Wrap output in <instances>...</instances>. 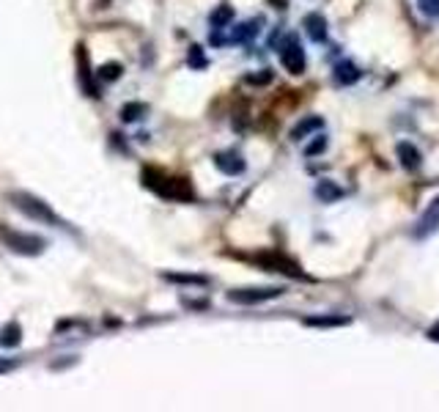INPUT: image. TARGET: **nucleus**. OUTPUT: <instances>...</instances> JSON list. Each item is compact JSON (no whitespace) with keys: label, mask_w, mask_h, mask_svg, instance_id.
<instances>
[{"label":"nucleus","mask_w":439,"mask_h":412,"mask_svg":"<svg viewBox=\"0 0 439 412\" xmlns=\"http://www.w3.org/2000/svg\"><path fill=\"white\" fill-rule=\"evenodd\" d=\"M283 289L280 286H253V289H231L228 291V300L236 303V305H259V303H266V300H275L280 297Z\"/></svg>","instance_id":"4"},{"label":"nucleus","mask_w":439,"mask_h":412,"mask_svg":"<svg viewBox=\"0 0 439 412\" xmlns=\"http://www.w3.org/2000/svg\"><path fill=\"white\" fill-rule=\"evenodd\" d=\"M324 148H327V137L321 135V137H316V140H313V143L307 146V148H305V154H307V157H313V154H321Z\"/></svg>","instance_id":"22"},{"label":"nucleus","mask_w":439,"mask_h":412,"mask_svg":"<svg viewBox=\"0 0 439 412\" xmlns=\"http://www.w3.org/2000/svg\"><path fill=\"white\" fill-rule=\"evenodd\" d=\"M245 80H247V86H266V83H272V72L263 69L261 75H247Z\"/></svg>","instance_id":"20"},{"label":"nucleus","mask_w":439,"mask_h":412,"mask_svg":"<svg viewBox=\"0 0 439 412\" xmlns=\"http://www.w3.org/2000/svg\"><path fill=\"white\" fill-rule=\"evenodd\" d=\"M77 66H80V83L86 89L88 96H99L93 83H91V69H88V55H86V45H77Z\"/></svg>","instance_id":"10"},{"label":"nucleus","mask_w":439,"mask_h":412,"mask_svg":"<svg viewBox=\"0 0 439 412\" xmlns=\"http://www.w3.org/2000/svg\"><path fill=\"white\" fill-rule=\"evenodd\" d=\"M429 338H434V341H439V330H431V333H429Z\"/></svg>","instance_id":"25"},{"label":"nucleus","mask_w":439,"mask_h":412,"mask_svg":"<svg viewBox=\"0 0 439 412\" xmlns=\"http://www.w3.org/2000/svg\"><path fill=\"white\" fill-rule=\"evenodd\" d=\"M259 261H261L263 267H269V270H280V273L286 275H294V277H300V267L294 264V261H288L286 256H280V253H263L259 256Z\"/></svg>","instance_id":"6"},{"label":"nucleus","mask_w":439,"mask_h":412,"mask_svg":"<svg viewBox=\"0 0 439 412\" xmlns=\"http://www.w3.org/2000/svg\"><path fill=\"white\" fill-rule=\"evenodd\" d=\"M17 366V363H14V360H6V363H3V360H0V371H11V368Z\"/></svg>","instance_id":"24"},{"label":"nucleus","mask_w":439,"mask_h":412,"mask_svg":"<svg viewBox=\"0 0 439 412\" xmlns=\"http://www.w3.org/2000/svg\"><path fill=\"white\" fill-rule=\"evenodd\" d=\"M335 80H338L341 86H351V83L360 80V69H357L354 63H349V61H344V63L335 66Z\"/></svg>","instance_id":"13"},{"label":"nucleus","mask_w":439,"mask_h":412,"mask_svg":"<svg viewBox=\"0 0 439 412\" xmlns=\"http://www.w3.org/2000/svg\"><path fill=\"white\" fill-rule=\"evenodd\" d=\"M165 280L184 283V286H206L209 283V277H203V275H176V273H165Z\"/></svg>","instance_id":"16"},{"label":"nucleus","mask_w":439,"mask_h":412,"mask_svg":"<svg viewBox=\"0 0 439 412\" xmlns=\"http://www.w3.org/2000/svg\"><path fill=\"white\" fill-rule=\"evenodd\" d=\"M190 66H195V69H203V66H206V58H203L201 47H190Z\"/></svg>","instance_id":"21"},{"label":"nucleus","mask_w":439,"mask_h":412,"mask_svg":"<svg viewBox=\"0 0 439 412\" xmlns=\"http://www.w3.org/2000/svg\"><path fill=\"white\" fill-rule=\"evenodd\" d=\"M324 127V121H321V116H310L305 121H300L294 130H291V140H302L305 135L310 132H316V130H321Z\"/></svg>","instance_id":"12"},{"label":"nucleus","mask_w":439,"mask_h":412,"mask_svg":"<svg viewBox=\"0 0 439 412\" xmlns=\"http://www.w3.org/2000/svg\"><path fill=\"white\" fill-rule=\"evenodd\" d=\"M280 63H283L291 75H302V72H305V52H302V47H300V42H297L294 36H288L283 49H280Z\"/></svg>","instance_id":"5"},{"label":"nucleus","mask_w":439,"mask_h":412,"mask_svg":"<svg viewBox=\"0 0 439 412\" xmlns=\"http://www.w3.org/2000/svg\"><path fill=\"white\" fill-rule=\"evenodd\" d=\"M316 195H318L321 201H338V198L344 195V190L332 182H321L318 187H316Z\"/></svg>","instance_id":"17"},{"label":"nucleus","mask_w":439,"mask_h":412,"mask_svg":"<svg viewBox=\"0 0 439 412\" xmlns=\"http://www.w3.org/2000/svg\"><path fill=\"white\" fill-rule=\"evenodd\" d=\"M305 28H307V36H310L313 42H324V39H327V20H324L321 14H307Z\"/></svg>","instance_id":"9"},{"label":"nucleus","mask_w":439,"mask_h":412,"mask_svg":"<svg viewBox=\"0 0 439 412\" xmlns=\"http://www.w3.org/2000/svg\"><path fill=\"white\" fill-rule=\"evenodd\" d=\"M143 182H146V187L157 190L160 195L176 198V201H192V195H195L187 179H171V176H162V174H157L151 168L143 171Z\"/></svg>","instance_id":"2"},{"label":"nucleus","mask_w":439,"mask_h":412,"mask_svg":"<svg viewBox=\"0 0 439 412\" xmlns=\"http://www.w3.org/2000/svg\"><path fill=\"white\" fill-rule=\"evenodd\" d=\"M20 341H22V327L17 321H11V324H6L0 330V346L14 349V346H20Z\"/></svg>","instance_id":"11"},{"label":"nucleus","mask_w":439,"mask_h":412,"mask_svg":"<svg viewBox=\"0 0 439 412\" xmlns=\"http://www.w3.org/2000/svg\"><path fill=\"white\" fill-rule=\"evenodd\" d=\"M121 72H124L121 63H105V66L99 69V77H102V80H118Z\"/></svg>","instance_id":"19"},{"label":"nucleus","mask_w":439,"mask_h":412,"mask_svg":"<svg viewBox=\"0 0 439 412\" xmlns=\"http://www.w3.org/2000/svg\"><path fill=\"white\" fill-rule=\"evenodd\" d=\"M231 20H233V8H231V6H220L217 11L212 14V25H215V31L225 28Z\"/></svg>","instance_id":"18"},{"label":"nucleus","mask_w":439,"mask_h":412,"mask_svg":"<svg viewBox=\"0 0 439 412\" xmlns=\"http://www.w3.org/2000/svg\"><path fill=\"white\" fill-rule=\"evenodd\" d=\"M307 327H344L349 324V316H307Z\"/></svg>","instance_id":"14"},{"label":"nucleus","mask_w":439,"mask_h":412,"mask_svg":"<svg viewBox=\"0 0 439 412\" xmlns=\"http://www.w3.org/2000/svg\"><path fill=\"white\" fill-rule=\"evenodd\" d=\"M146 113H148V107H146L143 102H130V105H124V107H121V119H124L127 124L137 121V119H143Z\"/></svg>","instance_id":"15"},{"label":"nucleus","mask_w":439,"mask_h":412,"mask_svg":"<svg viewBox=\"0 0 439 412\" xmlns=\"http://www.w3.org/2000/svg\"><path fill=\"white\" fill-rule=\"evenodd\" d=\"M8 201L14 204V209H17V212H22V215H28V218H33V220H39V223L63 226V220H61V218L49 209V204H44L42 198H36V195H31V192L14 190V192H8Z\"/></svg>","instance_id":"1"},{"label":"nucleus","mask_w":439,"mask_h":412,"mask_svg":"<svg viewBox=\"0 0 439 412\" xmlns=\"http://www.w3.org/2000/svg\"><path fill=\"white\" fill-rule=\"evenodd\" d=\"M398 160L406 171H417L420 168V151L412 143H398Z\"/></svg>","instance_id":"8"},{"label":"nucleus","mask_w":439,"mask_h":412,"mask_svg":"<svg viewBox=\"0 0 439 412\" xmlns=\"http://www.w3.org/2000/svg\"><path fill=\"white\" fill-rule=\"evenodd\" d=\"M215 162H217V168L222 174H228V176H236V174H242L245 171V160L236 154V151H222L215 157Z\"/></svg>","instance_id":"7"},{"label":"nucleus","mask_w":439,"mask_h":412,"mask_svg":"<svg viewBox=\"0 0 439 412\" xmlns=\"http://www.w3.org/2000/svg\"><path fill=\"white\" fill-rule=\"evenodd\" d=\"M0 239H3V245L11 253H20V256H42L44 247H47V242H44L39 234H25V231H14V229L0 231Z\"/></svg>","instance_id":"3"},{"label":"nucleus","mask_w":439,"mask_h":412,"mask_svg":"<svg viewBox=\"0 0 439 412\" xmlns=\"http://www.w3.org/2000/svg\"><path fill=\"white\" fill-rule=\"evenodd\" d=\"M420 8L431 17H439V0H420Z\"/></svg>","instance_id":"23"}]
</instances>
